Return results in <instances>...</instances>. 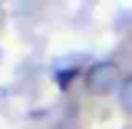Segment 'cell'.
<instances>
[{
	"label": "cell",
	"instance_id": "obj_1",
	"mask_svg": "<svg viewBox=\"0 0 132 129\" xmlns=\"http://www.w3.org/2000/svg\"><path fill=\"white\" fill-rule=\"evenodd\" d=\"M121 70L116 62H94L86 70V89L92 94H111L121 86Z\"/></svg>",
	"mask_w": 132,
	"mask_h": 129
},
{
	"label": "cell",
	"instance_id": "obj_2",
	"mask_svg": "<svg viewBox=\"0 0 132 129\" xmlns=\"http://www.w3.org/2000/svg\"><path fill=\"white\" fill-rule=\"evenodd\" d=\"M119 102H121V108L132 113V75L121 81V86H119Z\"/></svg>",
	"mask_w": 132,
	"mask_h": 129
},
{
	"label": "cell",
	"instance_id": "obj_3",
	"mask_svg": "<svg viewBox=\"0 0 132 129\" xmlns=\"http://www.w3.org/2000/svg\"><path fill=\"white\" fill-rule=\"evenodd\" d=\"M73 75H76V70H68V73H57V81H59V86H68L70 81H73Z\"/></svg>",
	"mask_w": 132,
	"mask_h": 129
}]
</instances>
